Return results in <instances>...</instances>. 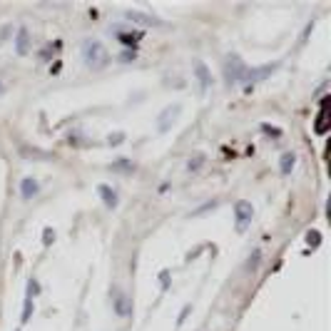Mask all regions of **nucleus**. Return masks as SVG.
I'll list each match as a JSON object with an SVG mask.
<instances>
[{
    "label": "nucleus",
    "instance_id": "obj_1",
    "mask_svg": "<svg viewBox=\"0 0 331 331\" xmlns=\"http://www.w3.org/2000/svg\"><path fill=\"white\" fill-rule=\"evenodd\" d=\"M82 55H85V60L90 65L100 68V65H105L107 63V55H105V48H102L97 40H87L85 45H82Z\"/></svg>",
    "mask_w": 331,
    "mask_h": 331
},
{
    "label": "nucleus",
    "instance_id": "obj_2",
    "mask_svg": "<svg viewBox=\"0 0 331 331\" xmlns=\"http://www.w3.org/2000/svg\"><path fill=\"white\" fill-rule=\"evenodd\" d=\"M234 212H237V232H244L246 226H249V222H252V214H254L252 204L249 202H237Z\"/></svg>",
    "mask_w": 331,
    "mask_h": 331
},
{
    "label": "nucleus",
    "instance_id": "obj_3",
    "mask_svg": "<svg viewBox=\"0 0 331 331\" xmlns=\"http://www.w3.org/2000/svg\"><path fill=\"white\" fill-rule=\"evenodd\" d=\"M244 65L239 63V57H229V63H226V77H229V82H237L244 77Z\"/></svg>",
    "mask_w": 331,
    "mask_h": 331
},
{
    "label": "nucleus",
    "instance_id": "obj_4",
    "mask_svg": "<svg viewBox=\"0 0 331 331\" xmlns=\"http://www.w3.org/2000/svg\"><path fill=\"white\" fill-rule=\"evenodd\" d=\"M112 301H115V312L120 314V316H127L130 314V304H127V296L125 294H122L120 292V289H115V292H112Z\"/></svg>",
    "mask_w": 331,
    "mask_h": 331
},
{
    "label": "nucleus",
    "instance_id": "obj_5",
    "mask_svg": "<svg viewBox=\"0 0 331 331\" xmlns=\"http://www.w3.org/2000/svg\"><path fill=\"white\" fill-rule=\"evenodd\" d=\"M100 194H102V199H105V207H117V194H115V190H110L107 184H100V190H97Z\"/></svg>",
    "mask_w": 331,
    "mask_h": 331
},
{
    "label": "nucleus",
    "instance_id": "obj_6",
    "mask_svg": "<svg viewBox=\"0 0 331 331\" xmlns=\"http://www.w3.org/2000/svg\"><path fill=\"white\" fill-rule=\"evenodd\" d=\"M177 112H179V105H174V107H167V110L162 112V117H159V120H162V122H159V130H162V132L170 127V117H174Z\"/></svg>",
    "mask_w": 331,
    "mask_h": 331
},
{
    "label": "nucleus",
    "instance_id": "obj_7",
    "mask_svg": "<svg viewBox=\"0 0 331 331\" xmlns=\"http://www.w3.org/2000/svg\"><path fill=\"white\" fill-rule=\"evenodd\" d=\"M194 70H197V75H199V85H202V87H209L212 77H209V72H207V65H204V63H197Z\"/></svg>",
    "mask_w": 331,
    "mask_h": 331
},
{
    "label": "nucleus",
    "instance_id": "obj_8",
    "mask_svg": "<svg viewBox=\"0 0 331 331\" xmlns=\"http://www.w3.org/2000/svg\"><path fill=\"white\" fill-rule=\"evenodd\" d=\"M15 50H17V55H25V52H28V30H25V28L17 33V43H15Z\"/></svg>",
    "mask_w": 331,
    "mask_h": 331
},
{
    "label": "nucleus",
    "instance_id": "obj_9",
    "mask_svg": "<svg viewBox=\"0 0 331 331\" xmlns=\"http://www.w3.org/2000/svg\"><path fill=\"white\" fill-rule=\"evenodd\" d=\"M294 164H296V155H292V152L281 155V172H284V174L292 172V170H294Z\"/></svg>",
    "mask_w": 331,
    "mask_h": 331
},
{
    "label": "nucleus",
    "instance_id": "obj_10",
    "mask_svg": "<svg viewBox=\"0 0 331 331\" xmlns=\"http://www.w3.org/2000/svg\"><path fill=\"white\" fill-rule=\"evenodd\" d=\"M20 190H23V197H25V199H33V194L37 192V182L28 177V179H23V187H20Z\"/></svg>",
    "mask_w": 331,
    "mask_h": 331
},
{
    "label": "nucleus",
    "instance_id": "obj_11",
    "mask_svg": "<svg viewBox=\"0 0 331 331\" xmlns=\"http://www.w3.org/2000/svg\"><path fill=\"white\" fill-rule=\"evenodd\" d=\"M274 68H277V65H266V68H259V70H249V72H244V75L249 77V80H261L264 75H269Z\"/></svg>",
    "mask_w": 331,
    "mask_h": 331
},
{
    "label": "nucleus",
    "instance_id": "obj_12",
    "mask_svg": "<svg viewBox=\"0 0 331 331\" xmlns=\"http://www.w3.org/2000/svg\"><path fill=\"white\" fill-rule=\"evenodd\" d=\"M326 100L329 97H324V102H321V115H319V122H316V132H326Z\"/></svg>",
    "mask_w": 331,
    "mask_h": 331
},
{
    "label": "nucleus",
    "instance_id": "obj_13",
    "mask_svg": "<svg viewBox=\"0 0 331 331\" xmlns=\"http://www.w3.org/2000/svg\"><path fill=\"white\" fill-rule=\"evenodd\" d=\"M202 164H204V155H194V157H190V164H187V167H190L192 172H197Z\"/></svg>",
    "mask_w": 331,
    "mask_h": 331
},
{
    "label": "nucleus",
    "instance_id": "obj_14",
    "mask_svg": "<svg viewBox=\"0 0 331 331\" xmlns=\"http://www.w3.org/2000/svg\"><path fill=\"white\" fill-rule=\"evenodd\" d=\"M30 312H33V299H25V309H23V324L30 321Z\"/></svg>",
    "mask_w": 331,
    "mask_h": 331
},
{
    "label": "nucleus",
    "instance_id": "obj_15",
    "mask_svg": "<svg viewBox=\"0 0 331 331\" xmlns=\"http://www.w3.org/2000/svg\"><path fill=\"white\" fill-rule=\"evenodd\" d=\"M120 37H122V43H125V45H132V43L139 40V35H120Z\"/></svg>",
    "mask_w": 331,
    "mask_h": 331
},
{
    "label": "nucleus",
    "instance_id": "obj_16",
    "mask_svg": "<svg viewBox=\"0 0 331 331\" xmlns=\"http://www.w3.org/2000/svg\"><path fill=\"white\" fill-rule=\"evenodd\" d=\"M55 239V232H50V229H45V244H50Z\"/></svg>",
    "mask_w": 331,
    "mask_h": 331
},
{
    "label": "nucleus",
    "instance_id": "obj_17",
    "mask_svg": "<svg viewBox=\"0 0 331 331\" xmlns=\"http://www.w3.org/2000/svg\"><path fill=\"white\" fill-rule=\"evenodd\" d=\"M110 142H112V144H120V142H122V135H115V137H110Z\"/></svg>",
    "mask_w": 331,
    "mask_h": 331
},
{
    "label": "nucleus",
    "instance_id": "obj_18",
    "mask_svg": "<svg viewBox=\"0 0 331 331\" xmlns=\"http://www.w3.org/2000/svg\"><path fill=\"white\" fill-rule=\"evenodd\" d=\"M0 95H3V85H0Z\"/></svg>",
    "mask_w": 331,
    "mask_h": 331
}]
</instances>
